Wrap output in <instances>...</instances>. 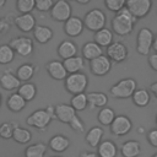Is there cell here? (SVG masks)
<instances>
[{"mask_svg": "<svg viewBox=\"0 0 157 157\" xmlns=\"http://www.w3.org/2000/svg\"><path fill=\"white\" fill-rule=\"evenodd\" d=\"M88 108H104L108 104V96L103 92H88L87 93Z\"/></svg>", "mask_w": 157, "mask_h": 157, "instance_id": "obj_22", "label": "cell"}, {"mask_svg": "<svg viewBox=\"0 0 157 157\" xmlns=\"http://www.w3.org/2000/svg\"><path fill=\"white\" fill-rule=\"evenodd\" d=\"M0 86L5 91H15L20 88L21 81L11 70H5L0 74Z\"/></svg>", "mask_w": 157, "mask_h": 157, "instance_id": "obj_15", "label": "cell"}, {"mask_svg": "<svg viewBox=\"0 0 157 157\" xmlns=\"http://www.w3.org/2000/svg\"><path fill=\"white\" fill-rule=\"evenodd\" d=\"M16 126H17V124L13 123V121H5V123H1V124H0V137L4 139V140L12 139L13 130H15Z\"/></svg>", "mask_w": 157, "mask_h": 157, "instance_id": "obj_38", "label": "cell"}, {"mask_svg": "<svg viewBox=\"0 0 157 157\" xmlns=\"http://www.w3.org/2000/svg\"><path fill=\"white\" fill-rule=\"evenodd\" d=\"M152 49L155 50V53H157V33L155 34V39H153V44H152Z\"/></svg>", "mask_w": 157, "mask_h": 157, "instance_id": "obj_47", "label": "cell"}, {"mask_svg": "<svg viewBox=\"0 0 157 157\" xmlns=\"http://www.w3.org/2000/svg\"><path fill=\"white\" fill-rule=\"evenodd\" d=\"M87 86H88V78L86 74H83L82 71L76 74H70L65 78V90L72 96L85 93Z\"/></svg>", "mask_w": 157, "mask_h": 157, "instance_id": "obj_3", "label": "cell"}, {"mask_svg": "<svg viewBox=\"0 0 157 157\" xmlns=\"http://www.w3.org/2000/svg\"><path fill=\"white\" fill-rule=\"evenodd\" d=\"M65 70L67 71V74H76V72H81V70L85 67V59L82 56H72L70 59H66L63 61Z\"/></svg>", "mask_w": 157, "mask_h": 157, "instance_id": "obj_26", "label": "cell"}, {"mask_svg": "<svg viewBox=\"0 0 157 157\" xmlns=\"http://www.w3.org/2000/svg\"><path fill=\"white\" fill-rule=\"evenodd\" d=\"M150 90H151V92L155 94V97L157 98V82H153V83H151V86H150Z\"/></svg>", "mask_w": 157, "mask_h": 157, "instance_id": "obj_46", "label": "cell"}, {"mask_svg": "<svg viewBox=\"0 0 157 157\" xmlns=\"http://www.w3.org/2000/svg\"><path fill=\"white\" fill-rule=\"evenodd\" d=\"M56 53H58V55L61 59L66 60V59H70L72 56H76V54H77V47H76V44L72 40L65 39V40H63L58 45Z\"/></svg>", "mask_w": 157, "mask_h": 157, "instance_id": "obj_18", "label": "cell"}, {"mask_svg": "<svg viewBox=\"0 0 157 157\" xmlns=\"http://www.w3.org/2000/svg\"><path fill=\"white\" fill-rule=\"evenodd\" d=\"M72 7L66 0H58L54 2L50 10V17L58 22H66L72 15Z\"/></svg>", "mask_w": 157, "mask_h": 157, "instance_id": "obj_7", "label": "cell"}, {"mask_svg": "<svg viewBox=\"0 0 157 157\" xmlns=\"http://www.w3.org/2000/svg\"><path fill=\"white\" fill-rule=\"evenodd\" d=\"M126 1L125 0H104V5L108 10H110L112 12L118 13L119 11H121L125 7Z\"/></svg>", "mask_w": 157, "mask_h": 157, "instance_id": "obj_39", "label": "cell"}, {"mask_svg": "<svg viewBox=\"0 0 157 157\" xmlns=\"http://www.w3.org/2000/svg\"><path fill=\"white\" fill-rule=\"evenodd\" d=\"M1 103H2V97H1V93H0V107H1Z\"/></svg>", "mask_w": 157, "mask_h": 157, "instance_id": "obj_50", "label": "cell"}, {"mask_svg": "<svg viewBox=\"0 0 157 157\" xmlns=\"http://www.w3.org/2000/svg\"><path fill=\"white\" fill-rule=\"evenodd\" d=\"M132 129V121L128 115L120 114L117 115L113 123L110 124V132L115 136H124L130 132Z\"/></svg>", "mask_w": 157, "mask_h": 157, "instance_id": "obj_10", "label": "cell"}, {"mask_svg": "<svg viewBox=\"0 0 157 157\" xmlns=\"http://www.w3.org/2000/svg\"><path fill=\"white\" fill-rule=\"evenodd\" d=\"M69 125H70V128H71L75 132L81 134V132H83V131H85V124H83L82 119H81L78 115H76V117L71 120V123H70Z\"/></svg>", "mask_w": 157, "mask_h": 157, "instance_id": "obj_41", "label": "cell"}, {"mask_svg": "<svg viewBox=\"0 0 157 157\" xmlns=\"http://www.w3.org/2000/svg\"><path fill=\"white\" fill-rule=\"evenodd\" d=\"M15 25L16 27L25 32L28 33L36 28V17L32 13H25V15H18L15 17Z\"/></svg>", "mask_w": 157, "mask_h": 157, "instance_id": "obj_17", "label": "cell"}, {"mask_svg": "<svg viewBox=\"0 0 157 157\" xmlns=\"http://www.w3.org/2000/svg\"><path fill=\"white\" fill-rule=\"evenodd\" d=\"M45 110L48 112V114H49L53 119H55V105H48V107L45 108Z\"/></svg>", "mask_w": 157, "mask_h": 157, "instance_id": "obj_44", "label": "cell"}, {"mask_svg": "<svg viewBox=\"0 0 157 157\" xmlns=\"http://www.w3.org/2000/svg\"><path fill=\"white\" fill-rule=\"evenodd\" d=\"M136 22H137V20L128 11L126 7H124L121 11H119L118 13L114 15L110 25H112V29L115 34L124 37L132 32Z\"/></svg>", "mask_w": 157, "mask_h": 157, "instance_id": "obj_1", "label": "cell"}, {"mask_svg": "<svg viewBox=\"0 0 157 157\" xmlns=\"http://www.w3.org/2000/svg\"><path fill=\"white\" fill-rule=\"evenodd\" d=\"M104 135V130L101 126H92L85 136L86 142L91 147H98V145L102 142V137Z\"/></svg>", "mask_w": 157, "mask_h": 157, "instance_id": "obj_25", "label": "cell"}, {"mask_svg": "<svg viewBox=\"0 0 157 157\" xmlns=\"http://www.w3.org/2000/svg\"><path fill=\"white\" fill-rule=\"evenodd\" d=\"M80 157H98V155L97 153H94V152H88V151H83L81 155H80Z\"/></svg>", "mask_w": 157, "mask_h": 157, "instance_id": "obj_45", "label": "cell"}, {"mask_svg": "<svg viewBox=\"0 0 157 157\" xmlns=\"http://www.w3.org/2000/svg\"><path fill=\"white\" fill-rule=\"evenodd\" d=\"M70 105L76 110V112H81L85 110L88 105V101H87V93H80V94H75L72 96L71 101H70Z\"/></svg>", "mask_w": 157, "mask_h": 157, "instance_id": "obj_35", "label": "cell"}, {"mask_svg": "<svg viewBox=\"0 0 157 157\" xmlns=\"http://www.w3.org/2000/svg\"><path fill=\"white\" fill-rule=\"evenodd\" d=\"M47 145L43 142H36L26 147L25 157H44L47 153Z\"/></svg>", "mask_w": 157, "mask_h": 157, "instance_id": "obj_33", "label": "cell"}, {"mask_svg": "<svg viewBox=\"0 0 157 157\" xmlns=\"http://www.w3.org/2000/svg\"><path fill=\"white\" fill-rule=\"evenodd\" d=\"M156 124H157V114H156Z\"/></svg>", "mask_w": 157, "mask_h": 157, "instance_id": "obj_53", "label": "cell"}, {"mask_svg": "<svg viewBox=\"0 0 157 157\" xmlns=\"http://www.w3.org/2000/svg\"><path fill=\"white\" fill-rule=\"evenodd\" d=\"M16 9L20 15L32 13V11L36 9V0H17Z\"/></svg>", "mask_w": 157, "mask_h": 157, "instance_id": "obj_37", "label": "cell"}, {"mask_svg": "<svg viewBox=\"0 0 157 157\" xmlns=\"http://www.w3.org/2000/svg\"><path fill=\"white\" fill-rule=\"evenodd\" d=\"M115 112L109 108V107H104L102 109H99L98 114H97V120L101 125L103 126H110V124L113 123V120L115 119Z\"/></svg>", "mask_w": 157, "mask_h": 157, "instance_id": "obj_32", "label": "cell"}, {"mask_svg": "<svg viewBox=\"0 0 157 157\" xmlns=\"http://www.w3.org/2000/svg\"><path fill=\"white\" fill-rule=\"evenodd\" d=\"M147 142L152 147H157V129H152L147 132Z\"/></svg>", "mask_w": 157, "mask_h": 157, "instance_id": "obj_42", "label": "cell"}, {"mask_svg": "<svg viewBox=\"0 0 157 157\" xmlns=\"http://www.w3.org/2000/svg\"><path fill=\"white\" fill-rule=\"evenodd\" d=\"M81 53H82V58L85 60H93L101 55H103V49L93 40V42H87L83 44V47L81 48Z\"/></svg>", "mask_w": 157, "mask_h": 157, "instance_id": "obj_19", "label": "cell"}, {"mask_svg": "<svg viewBox=\"0 0 157 157\" xmlns=\"http://www.w3.org/2000/svg\"><path fill=\"white\" fill-rule=\"evenodd\" d=\"M148 65L153 71H157V53H152L148 55Z\"/></svg>", "mask_w": 157, "mask_h": 157, "instance_id": "obj_43", "label": "cell"}, {"mask_svg": "<svg viewBox=\"0 0 157 157\" xmlns=\"http://www.w3.org/2000/svg\"><path fill=\"white\" fill-rule=\"evenodd\" d=\"M153 39H155L153 32L147 27H142L136 37V52L140 55H150Z\"/></svg>", "mask_w": 157, "mask_h": 157, "instance_id": "obj_5", "label": "cell"}, {"mask_svg": "<svg viewBox=\"0 0 157 157\" xmlns=\"http://www.w3.org/2000/svg\"><path fill=\"white\" fill-rule=\"evenodd\" d=\"M36 72V66L31 63H25L20 65L16 70V76L21 82H29V80L33 77Z\"/></svg>", "mask_w": 157, "mask_h": 157, "instance_id": "obj_29", "label": "cell"}, {"mask_svg": "<svg viewBox=\"0 0 157 157\" xmlns=\"http://www.w3.org/2000/svg\"><path fill=\"white\" fill-rule=\"evenodd\" d=\"M45 69H47V72L49 74V76L58 81H60V80L65 81V78L69 75L64 67L63 61H59V60H50L49 63H47Z\"/></svg>", "mask_w": 157, "mask_h": 157, "instance_id": "obj_16", "label": "cell"}, {"mask_svg": "<svg viewBox=\"0 0 157 157\" xmlns=\"http://www.w3.org/2000/svg\"><path fill=\"white\" fill-rule=\"evenodd\" d=\"M52 120H53V118L48 114V112L45 109H37L27 117L26 123H27V125L33 126L38 130H45L47 126L52 123Z\"/></svg>", "mask_w": 157, "mask_h": 157, "instance_id": "obj_8", "label": "cell"}, {"mask_svg": "<svg viewBox=\"0 0 157 157\" xmlns=\"http://www.w3.org/2000/svg\"><path fill=\"white\" fill-rule=\"evenodd\" d=\"M15 50L9 45V44H1L0 45V64L1 65H7L12 63L15 59Z\"/></svg>", "mask_w": 157, "mask_h": 157, "instance_id": "obj_36", "label": "cell"}, {"mask_svg": "<svg viewBox=\"0 0 157 157\" xmlns=\"http://www.w3.org/2000/svg\"><path fill=\"white\" fill-rule=\"evenodd\" d=\"M131 99H132V102L136 107L144 108V107L148 105V103L151 101V94L145 88H136V91L131 96Z\"/></svg>", "mask_w": 157, "mask_h": 157, "instance_id": "obj_30", "label": "cell"}, {"mask_svg": "<svg viewBox=\"0 0 157 157\" xmlns=\"http://www.w3.org/2000/svg\"><path fill=\"white\" fill-rule=\"evenodd\" d=\"M52 157H61V156H52Z\"/></svg>", "mask_w": 157, "mask_h": 157, "instance_id": "obj_52", "label": "cell"}, {"mask_svg": "<svg viewBox=\"0 0 157 157\" xmlns=\"http://www.w3.org/2000/svg\"><path fill=\"white\" fill-rule=\"evenodd\" d=\"M141 153V145L136 140H128L120 146V155L123 157H139Z\"/></svg>", "mask_w": 157, "mask_h": 157, "instance_id": "obj_21", "label": "cell"}, {"mask_svg": "<svg viewBox=\"0 0 157 157\" xmlns=\"http://www.w3.org/2000/svg\"><path fill=\"white\" fill-rule=\"evenodd\" d=\"M85 28V25H83V20L80 18L78 16H71L65 23H64V32L66 36L71 37V38H75V37H78L82 31Z\"/></svg>", "mask_w": 157, "mask_h": 157, "instance_id": "obj_13", "label": "cell"}, {"mask_svg": "<svg viewBox=\"0 0 157 157\" xmlns=\"http://www.w3.org/2000/svg\"><path fill=\"white\" fill-rule=\"evenodd\" d=\"M27 102L17 93V92H13L11 93L9 97H7V101H6V105L9 108V110L13 112V113H18L21 110L25 109Z\"/></svg>", "mask_w": 157, "mask_h": 157, "instance_id": "obj_27", "label": "cell"}, {"mask_svg": "<svg viewBox=\"0 0 157 157\" xmlns=\"http://www.w3.org/2000/svg\"><path fill=\"white\" fill-rule=\"evenodd\" d=\"M49 148L54 152H58V153H61L64 151H66L70 146V140L65 136V135H61V134H58V135H54L50 137L49 140V144H48Z\"/></svg>", "mask_w": 157, "mask_h": 157, "instance_id": "obj_20", "label": "cell"}, {"mask_svg": "<svg viewBox=\"0 0 157 157\" xmlns=\"http://www.w3.org/2000/svg\"><path fill=\"white\" fill-rule=\"evenodd\" d=\"M53 29L48 26H43V25H37L36 28L33 29V37L34 39L40 43V44H45L49 40H52L53 38Z\"/></svg>", "mask_w": 157, "mask_h": 157, "instance_id": "obj_23", "label": "cell"}, {"mask_svg": "<svg viewBox=\"0 0 157 157\" xmlns=\"http://www.w3.org/2000/svg\"><path fill=\"white\" fill-rule=\"evenodd\" d=\"M98 157H117L118 147L112 140H103L97 147Z\"/></svg>", "mask_w": 157, "mask_h": 157, "instance_id": "obj_24", "label": "cell"}, {"mask_svg": "<svg viewBox=\"0 0 157 157\" xmlns=\"http://www.w3.org/2000/svg\"><path fill=\"white\" fill-rule=\"evenodd\" d=\"M77 4H81V5H85V4H88L90 0H76Z\"/></svg>", "mask_w": 157, "mask_h": 157, "instance_id": "obj_48", "label": "cell"}, {"mask_svg": "<svg viewBox=\"0 0 157 157\" xmlns=\"http://www.w3.org/2000/svg\"><path fill=\"white\" fill-rule=\"evenodd\" d=\"M12 139H13L17 144L26 145V144H28V142L32 140V132H31L28 129L17 125V126L15 128V130H13Z\"/></svg>", "mask_w": 157, "mask_h": 157, "instance_id": "obj_34", "label": "cell"}, {"mask_svg": "<svg viewBox=\"0 0 157 157\" xmlns=\"http://www.w3.org/2000/svg\"><path fill=\"white\" fill-rule=\"evenodd\" d=\"M54 5L53 0H36V9L40 12L50 11Z\"/></svg>", "mask_w": 157, "mask_h": 157, "instance_id": "obj_40", "label": "cell"}, {"mask_svg": "<svg viewBox=\"0 0 157 157\" xmlns=\"http://www.w3.org/2000/svg\"><path fill=\"white\" fill-rule=\"evenodd\" d=\"M9 45L15 50L16 54H18L21 56H29L33 53V40L26 36H20V37L12 38L10 40Z\"/></svg>", "mask_w": 157, "mask_h": 157, "instance_id": "obj_9", "label": "cell"}, {"mask_svg": "<svg viewBox=\"0 0 157 157\" xmlns=\"http://www.w3.org/2000/svg\"><path fill=\"white\" fill-rule=\"evenodd\" d=\"M6 4V0H0V7H2Z\"/></svg>", "mask_w": 157, "mask_h": 157, "instance_id": "obj_49", "label": "cell"}, {"mask_svg": "<svg viewBox=\"0 0 157 157\" xmlns=\"http://www.w3.org/2000/svg\"><path fill=\"white\" fill-rule=\"evenodd\" d=\"M76 117V110L66 103H60L55 105V119L64 124H70L71 120Z\"/></svg>", "mask_w": 157, "mask_h": 157, "instance_id": "obj_14", "label": "cell"}, {"mask_svg": "<svg viewBox=\"0 0 157 157\" xmlns=\"http://www.w3.org/2000/svg\"><path fill=\"white\" fill-rule=\"evenodd\" d=\"M128 55H129V50L126 45L121 42H113L107 48V56L110 59V61L121 63L128 58Z\"/></svg>", "mask_w": 157, "mask_h": 157, "instance_id": "obj_12", "label": "cell"}, {"mask_svg": "<svg viewBox=\"0 0 157 157\" xmlns=\"http://www.w3.org/2000/svg\"><path fill=\"white\" fill-rule=\"evenodd\" d=\"M151 157H157V153H153V155H152Z\"/></svg>", "mask_w": 157, "mask_h": 157, "instance_id": "obj_51", "label": "cell"}, {"mask_svg": "<svg viewBox=\"0 0 157 157\" xmlns=\"http://www.w3.org/2000/svg\"><path fill=\"white\" fill-rule=\"evenodd\" d=\"M107 17L105 13L101 9H92L90 10L85 17H83V25L85 27L91 32H98L103 28H105Z\"/></svg>", "mask_w": 157, "mask_h": 157, "instance_id": "obj_4", "label": "cell"}, {"mask_svg": "<svg viewBox=\"0 0 157 157\" xmlns=\"http://www.w3.org/2000/svg\"><path fill=\"white\" fill-rule=\"evenodd\" d=\"M128 11L139 21L140 18L147 16L152 7L151 0H128L125 4Z\"/></svg>", "mask_w": 157, "mask_h": 157, "instance_id": "obj_6", "label": "cell"}, {"mask_svg": "<svg viewBox=\"0 0 157 157\" xmlns=\"http://www.w3.org/2000/svg\"><path fill=\"white\" fill-rule=\"evenodd\" d=\"M17 93L26 102H29V101H33L36 98V96H37V87L32 82H25V83H21L20 88L17 90Z\"/></svg>", "mask_w": 157, "mask_h": 157, "instance_id": "obj_31", "label": "cell"}, {"mask_svg": "<svg viewBox=\"0 0 157 157\" xmlns=\"http://www.w3.org/2000/svg\"><path fill=\"white\" fill-rule=\"evenodd\" d=\"M136 81L131 77H125L118 81L115 85H113L109 90V93L112 97L118 99H126L134 94L136 91Z\"/></svg>", "mask_w": 157, "mask_h": 157, "instance_id": "obj_2", "label": "cell"}, {"mask_svg": "<svg viewBox=\"0 0 157 157\" xmlns=\"http://www.w3.org/2000/svg\"><path fill=\"white\" fill-rule=\"evenodd\" d=\"M112 69V61L107 55H101L90 61V70L94 76H104Z\"/></svg>", "mask_w": 157, "mask_h": 157, "instance_id": "obj_11", "label": "cell"}, {"mask_svg": "<svg viewBox=\"0 0 157 157\" xmlns=\"http://www.w3.org/2000/svg\"><path fill=\"white\" fill-rule=\"evenodd\" d=\"M94 42L101 47V48H108L113 42H114V37H113V32L108 28H103L98 32L94 33Z\"/></svg>", "mask_w": 157, "mask_h": 157, "instance_id": "obj_28", "label": "cell"}]
</instances>
